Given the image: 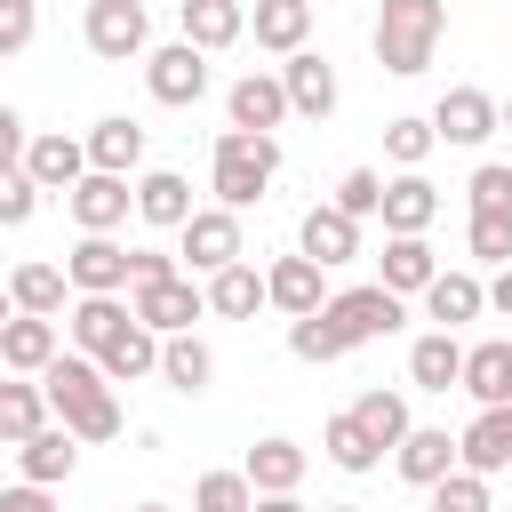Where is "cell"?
<instances>
[{"instance_id":"obj_24","label":"cell","mask_w":512,"mask_h":512,"mask_svg":"<svg viewBox=\"0 0 512 512\" xmlns=\"http://www.w3.org/2000/svg\"><path fill=\"white\" fill-rule=\"evenodd\" d=\"M80 144H88V168H104V176H136L144 168V120H128V112H104Z\"/></svg>"},{"instance_id":"obj_2","label":"cell","mask_w":512,"mask_h":512,"mask_svg":"<svg viewBox=\"0 0 512 512\" xmlns=\"http://www.w3.org/2000/svg\"><path fill=\"white\" fill-rule=\"evenodd\" d=\"M440 32H448V0H384L376 8V64L392 80H416L440 56Z\"/></svg>"},{"instance_id":"obj_18","label":"cell","mask_w":512,"mask_h":512,"mask_svg":"<svg viewBox=\"0 0 512 512\" xmlns=\"http://www.w3.org/2000/svg\"><path fill=\"white\" fill-rule=\"evenodd\" d=\"M376 216H384V232H432V216H440V184H432L424 168H400V176H384Z\"/></svg>"},{"instance_id":"obj_21","label":"cell","mask_w":512,"mask_h":512,"mask_svg":"<svg viewBox=\"0 0 512 512\" xmlns=\"http://www.w3.org/2000/svg\"><path fill=\"white\" fill-rule=\"evenodd\" d=\"M392 464H400L408 488H432L440 472H456V432H448V424H408L400 448H392Z\"/></svg>"},{"instance_id":"obj_4","label":"cell","mask_w":512,"mask_h":512,"mask_svg":"<svg viewBox=\"0 0 512 512\" xmlns=\"http://www.w3.org/2000/svg\"><path fill=\"white\" fill-rule=\"evenodd\" d=\"M320 320H328V336H336L344 352H360V344H376V336H392V328L408 320V296H392L384 280H368V288H336V296L320 304Z\"/></svg>"},{"instance_id":"obj_17","label":"cell","mask_w":512,"mask_h":512,"mask_svg":"<svg viewBox=\"0 0 512 512\" xmlns=\"http://www.w3.org/2000/svg\"><path fill=\"white\" fill-rule=\"evenodd\" d=\"M264 304L288 312V320H304V312L328 304V272H320L312 256H272V264H264Z\"/></svg>"},{"instance_id":"obj_14","label":"cell","mask_w":512,"mask_h":512,"mask_svg":"<svg viewBox=\"0 0 512 512\" xmlns=\"http://www.w3.org/2000/svg\"><path fill=\"white\" fill-rule=\"evenodd\" d=\"M176 40H192L200 56H224L248 40V8L240 0H176Z\"/></svg>"},{"instance_id":"obj_35","label":"cell","mask_w":512,"mask_h":512,"mask_svg":"<svg viewBox=\"0 0 512 512\" xmlns=\"http://www.w3.org/2000/svg\"><path fill=\"white\" fill-rule=\"evenodd\" d=\"M120 320H128L120 296H72V304H64V336H72V352H88V360L104 352V336H112Z\"/></svg>"},{"instance_id":"obj_39","label":"cell","mask_w":512,"mask_h":512,"mask_svg":"<svg viewBox=\"0 0 512 512\" xmlns=\"http://www.w3.org/2000/svg\"><path fill=\"white\" fill-rule=\"evenodd\" d=\"M432 144H440V136H432V120H424V112L384 120V160H392V168H424V160H432Z\"/></svg>"},{"instance_id":"obj_1","label":"cell","mask_w":512,"mask_h":512,"mask_svg":"<svg viewBox=\"0 0 512 512\" xmlns=\"http://www.w3.org/2000/svg\"><path fill=\"white\" fill-rule=\"evenodd\" d=\"M40 392H48V416H56L80 448L120 440V400H112V376H104L88 352H56V360L40 368Z\"/></svg>"},{"instance_id":"obj_36","label":"cell","mask_w":512,"mask_h":512,"mask_svg":"<svg viewBox=\"0 0 512 512\" xmlns=\"http://www.w3.org/2000/svg\"><path fill=\"white\" fill-rule=\"evenodd\" d=\"M40 424H48V392H40V376H8V384H0V448L32 440Z\"/></svg>"},{"instance_id":"obj_38","label":"cell","mask_w":512,"mask_h":512,"mask_svg":"<svg viewBox=\"0 0 512 512\" xmlns=\"http://www.w3.org/2000/svg\"><path fill=\"white\" fill-rule=\"evenodd\" d=\"M320 456H328L336 472H376V464H384V448H376V440H368V432L352 424V408L320 424Z\"/></svg>"},{"instance_id":"obj_33","label":"cell","mask_w":512,"mask_h":512,"mask_svg":"<svg viewBox=\"0 0 512 512\" xmlns=\"http://www.w3.org/2000/svg\"><path fill=\"white\" fill-rule=\"evenodd\" d=\"M424 312H432L440 328H464V320L488 312V280H480V272H432V280H424Z\"/></svg>"},{"instance_id":"obj_40","label":"cell","mask_w":512,"mask_h":512,"mask_svg":"<svg viewBox=\"0 0 512 512\" xmlns=\"http://www.w3.org/2000/svg\"><path fill=\"white\" fill-rule=\"evenodd\" d=\"M424 496H432V512H496V504H488V472H464V464L440 472Z\"/></svg>"},{"instance_id":"obj_10","label":"cell","mask_w":512,"mask_h":512,"mask_svg":"<svg viewBox=\"0 0 512 512\" xmlns=\"http://www.w3.org/2000/svg\"><path fill=\"white\" fill-rule=\"evenodd\" d=\"M424 120H432V136H440V144H464V152H480V144L496 136V96L464 80V88H448V96H440Z\"/></svg>"},{"instance_id":"obj_52","label":"cell","mask_w":512,"mask_h":512,"mask_svg":"<svg viewBox=\"0 0 512 512\" xmlns=\"http://www.w3.org/2000/svg\"><path fill=\"white\" fill-rule=\"evenodd\" d=\"M248 512H304V504H296V496H256Z\"/></svg>"},{"instance_id":"obj_41","label":"cell","mask_w":512,"mask_h":512,"mask_svg":"<svg viewBox=\"0 0 512 512\" xmlns=\"http://www.w3.org/2000/svg\"><path fill=\"white\" fill-rule=\"evenodd\" d=\"M248 504H256L248 472H200L192 480V512H248Z\"/></svg>"},{"instance_id":"obj_8","label":"cell","mask_w":512,"mask_h":512,"mask_svg":"<svg viewBox=\"0 0 512 512\" xmlns=\"http://www.w3.org/2000/svg\"><path fill=\"white\" fill-rule=\"evenodd\" d=\"M128 312H136L152 336H176V328H192V320L208 312V296H200L192 272H168V280H136V288H128Z\"/></svg>"},{"instance_id":"obj_32","label":"cell","mask_w":512,"mask_h":512,"mask_svg":"<svg viewBox=\"0 0 512 512\" xmlns=\"http://www.w3.org/2000/svg\"><path fill=\"white\" fill-rule=\"evenodd\" d=\"M128 192H136V216H144L152 232H176V224L192 216V184H184L176 168H144Z\"/></svg>"},{"instance_id":"obj_57","label":"cell","mask_w":512,"mask_h":512,"mask_svg":"<svg viewBox=\"0 0 512 512\" xmlns=\"http://www.w3.org/2000/svg\"><path fill=\"white\" fill-rule=\"evenodd\" d=\"M504 56H512V40H504Z\"/></svg>"},{"instance_id":"obj_46","label":"cell","mask_w":512,"mask_h":512,"mask_svg":"<svg viewBox=\"0 0 512 512\" xmlns=\"http://www.w3.org/2000/svg\"><path fill=\"white\" fill-rule=\"evenodd\" d=\"M464 248H472V264H512V216H472Z\"/></svg>"},{"instance_id":"obj_7","label":"cell","mask_w":512,"mask_h":512,"mask_svg":"<svg viewBox=\"0 0 512 512\" xmlns=\"http://www.w3.org/2000/svg\"><path fill=\"white\" fill-rule=\"evenodd\" d=\"M176 256H184L192 280H208V272H224L232 256H248V248H240V208H192V216L176 224Z\"/></svg>"},{"instance_id":"obj_54","label":"cell","mask_w":512,"mask_h":512,"mask_svg":"<svg viewBox=\"0 0 512 512\" xmlns=\"http://www.w3.org/2000/svg\"><path fill=\"white\" fill-rule=\"evenodd\" d=\"M8 312H16V304H8V288H0V320H8Z\"/></svg>"},{"instance_id":"obj_45","label":"cell","mask_w":512,"mask_h":512,"mask_svg":"<svg viewBox=\"0 0 512 512\" xmlns=\"http://www.w3.org/2000/svg\"><path fill=\"white\" fill-rule=\"evenodd\" d=\"M288 352H296V360H312V368H328V360H344V344L328 336V320H320V312H304V320H288Z\"/></svg>"},{"instance_id":"obj_3","label":"cell","mask_w":512,"mask_h":512,"mask_svg":"<svg viewBox=\"0 0 512 512\" xmlns=\"http://www.w3.org/2000/svg\"><path fill=\"white\" fill-rule=\"evenodd\" d=\"M280 176V136H256V128H224L216 136V160H208V192L216 208H256Z\"/></svg>"},{"instance_id":"obj_6","label":"cell","mask_w":512,"mask_h":512,"mask_svg":"<svg viewBox=\"0 0 512 512\" xmlns=\"http://www.w3.org/2000/svg\"><path fill=\"white\" fill-rule=\"evenodd\" d=\"M144 88H152V104L192 112L208 96V56L192 40H160V48H144Z\"/></svg>"},{"instance_id":"obj_49","label":"cell","mask_w":512,"mask_h":512,"mask_svg":"<svg viewBox=\"0 0 512 512\" xmlns=\"http://www.w3.org/2000/svg\"><path fill=\"white\" fill-rule=\"evenodd\" d=\"M176 272V256H160V248H128V288L136 280H168Z\"/></svg>"},{"instance_id":"obj_23","label":"cell","mask_w":512,"mask_h":512,"mask_svg":"<svg viewBox=\"0 0 512 512\" xmlns=\"http://www.w3.org/2000/svg\"><path fill=\"white\" fill-rule=\"evenodd\" d=\"M56 352H64L56 344V320H40V312H8L0 320V368L8 376H40Z\"/></svg>"},{"instance_id":"obj_51","label":"cell","mask_w":512,"mask_h":512,"mask_svg":"<svg viewBox=\"0 0 512 512\" xmlns=\"http://www.w3.org/2000/svg\"><path fill=\"white\" fill-rule=\"evenodd\" d=\"M488 312L512 320V264H496V280H488Z\"/></svg>"},{"instance_id":"obj_15","label":"cell","mask_w":512,"mask_h":512,"mask_svg":"<svg viewBox=\"0 0 512 512\" xmlns=\"http://www.w3.org/2000/svg\"><path fill=\"white\" fill-rule=\"evenodd\" d=\"M288 120V88H280V72H240L232 88H224V128H256V136H272Z\"/></svg>"},{"instance_id":"obj_43","label":"cell","mask_w":512,"mask_h":512,"mask_svg":"<svg viewBox=\"0 0 512 512\" xmlns=\"http://www.w3.org/2000/svg\"><path fill=\"white\" fill-rule=\"evenodd\" d=\"M32 208H40V184L24 176V160H0V232L32 224Z\"/></svg>"},{"instance_id":"obj_27","label":"cell","mask_w":512,"mask_h":512,"mask_svg":"<svg viewBox=\"0 0 512 512\" xmlns=\"http://www.w3.org/2000/svg\"><path fill=\"white\" fill-rule=\"evenodd\" d=\"M248 32L264 56H296V48H312V0H256Z\"/></svg>"},{"instance_id":"obj_19","label":"cell","mask_w":512,"mask_h":512,"mask_svg":"<svg viewBox=\"0 0 512 512\" xmlns=\"http://www.w3.org/2000/svg\"><path fill=\"white\" fill-rule=\"evenodd\" d=\"M24 176H32L40 192H72V184L88 176V144H80V136H64V128H48V136H32V144H24Z\"/></svg>"},{"instance_id":"obj_34","label":"cell","mask_w":512,"mask_h":512,"mask_svg":"<svg viewBox=\"0 0 512 512\" xmlns=\"http://www.w3.org/2000/svg\"><path fill=\"white\" fill-rule=\"evenodd\" d=\"M456 392H472L480 408H488V400H512V344H504V336L464 344V376H456Z\"/></svg>"},{"instance_id":"obj_5","label":"cell","mask_w":512,"mask_h":512,"mask_svg":"<svg viewBox=\"0 0 512 512\" xmlns=\"http://www.w3.org/2000/svg\"><path fill=\"white\" fill-rule=\"evenodd\" d=\"M80 40H88L96 64H144V48H152V16H144V0H88Z\"/></svg>"},{"instance_id":"obj_16","label":"cell","mask_w":512,"mask_h":512,"mask_svg":"<svg viewBox=\"0 0 512 512\" xmlns=\"http://www.w3.org/2000/svg\"><path fill=\"white\" fill-rule=\"evenodd\" d=\"M64 208H72V224H80V232H120V224H128V208H136V192H128V176L88 168V176L64 192Z\"/></svg>"},{"instance_id":"obj_44","label":"cell","mask_w":512,"mask_h":512,"mask_svg":"<svg viewBox=\"0 0 512 512\" xmlns=\"http://www.w3.org/2000/svg\"><path fill=\"white\" fill-rule=\"evenodd\" d=\"M328 200H336L344 216H360V224H368V216H376V200H384V168H344Z\"/></svg>"},{"instance_id":"obj_20","label":"cell","mask_w":512,"mask_h":512,"mask_svg":"<svg viewBox=\"0 0 512 512\" xmlns=\"http://www.w3.org/2000/svg\"><path fill=\"white\" fill-rule=\"evenodd\" d=\"M96 368L112 376V384H144V376H160V336L128 312L112 336H104V352H96Z\"/></svg>"},{"instance_id":"obj_25","label":"cell","mask_w":512,"mask_h":512,"mask_svg":"<svg viewBox=\"0 0 512 512\" xmlns=\"http://www.w3.org/2000/svg\"><path fill=\"white\" fill-rule=\"evenodd\" d=\"M440 272V256H432V240L424 232H384V256H376V280L392 288V296H424V280Z\"/></svg>"},{"instance_id":"obj_55","label":"cell","mask_w":512,"mask_h":512,"mask_svg":"<svg viewBox=\"0 0 512 512\" xmlns=\"http://www.w3.org/2000/svg\"><path fill=\"white\" fill-rule=\"evenodd\" d=\"M320 512H360V504H320Z\"/></svg>"},{"instance_id":"obj_31","label":"cell","mask_w":512,"mask_h":512,"mask_svg":"<svg viewBox=\"0 0 512 512\" xmlns=\"http://www.w3.org/2000/svg\"><path fill=\"white\" fill-rule=\"evenodd\" d=\"M160 384H168V392H184V400H200V392L216 384V352H208L192 328L160 336Z\"/></svg>"},{"instance_id":"obj_13","label":"cell","mask_w":512,"mask_h":512,"mask_svg":"<svg viewBox=\"0 0 512 512\" xmlns=\"http://www.w3.org/2000/svg\"><path fill=\"white\" fill-rule=\"evenodd\" d=\"M456 464L464 472H512V400H488V408H472V424L456 432Z\"/></svg>"},{"instance_id":"obj_22","label":"cell","mask_w":512,"mask_h":512,"mask_svg":"<svg viewBox=\"0 0 512 512\" xmlns=\"http://www.w3.org/2000/svg\"><path fill=\"white\" fill-rule=\"evenodd\" d=\"M304 464H312V456H304L288 432H264V440L248 448V464H240V472H248V488H256V496H296V488H304Z\"/></svg>"},{"instance_id":"obj_9","label":"cell","mask_w":512,"mask_h":512,"mask_svg":"<svg viewBox=\"0 0 512 512\" xmlns=\"http://www.w3.org/2000/svg\"><path fill=\"white\" fill-rule=\"evenodd\" d=\"M280 88H288V120H328L336 112V64L320 56V48H296V56H280Z\"/></svg>"},{"instance_id":"obj_47","label":"cell","mask_w":512,"mask_h":512,"mask_svg":"<svg viewBox=\"0 0 512 512\" xmlns=\"http://www.w3.org/2000/svg\"><path fill=\"white\" fill-rule=\"evenodd\" d=\"M40 32V0H0V56H24Z\"/></svg>"},{"instance_id":"obj_30","label":"cell","mask_w":512,"mask_h":512,"mask_svg":"<svg viewBox=\"0 0 512 512\" xmlns=\"http://www.w3.org/2000/svg\"><path fill=\"white\" fill-rule=\"evenodd\" d=\"M456 376H464V344H456V328H432V336L408 344V392H456Z\"/></svg>"},{"instance_id":"obj_48","label":"cell","mask_w":512,"mask_h":512,"mask_svg":"<svg viewBox=\"0 0 512 512\" xmlns=\"http://www.w3.org/2000/svg\"><path fill=\"white\" fill-rule=\"evenodd\" d=\"M0 512H56V488H40V480H16V488H0Z\"/></svg>"},{"instance_id":"obj_56","label":"cell","mask_w":512,"mask_h":512,"mask_svg":"<svg viewBox=\"0 0 512 512\" xmlns=\"http://www.w3.org/2000/svg\"><path fill=\"white\" fill-rule=\"evenodd\" d=\"M136 512H168V504H136Z\"/></svg>"},{"instance_id":"obj_29","label":"cell","mask_w":512,"mask_h":512,"mask_svg":"<svg viewBox=\"0 0 512 512\" xmlns=\"http://www.w3.org/2000/svg\"><path fill=\"white\" fill-rule=\"evenodd\" d=\"M200 296H208V312H216V320H256V312H264V272H256L248 256H232L224 272H208V280H200Z\"/></svg>"},{"instance_id":"obj_53","label":"cell","mask_w":512,"mask_h":512,"mask_svg":"<svg viewBox=\"0 0 512 512\" xmlns=\"http://www.w3.org/2000/svg\"><path fill=\"white\" fill-rule=\"evenodd\" d=\"M496 128H512V96H504V104H496Z\"/></svg>"},{"instance_id":"obj_28","label":"cell","mask_w":512,"mask_h":512,"mask_svg":"<svg viewBox=\"0 0 512 512\" xmlns=\"http://www.w3.org/2000/svg\"><path fill=\"white\" fill-rule=\"evenodd\" d=\"M8 304H16V312H40V320H64V304H72L64 264H48V256L16 264V272H8Z\"/></svg>"},{"instance_id":"obj_11","label":"cell","mask_w":512,"mask_h":512,"mask_svg":"<svg viewBox=\"0 0 512 512\" xmlns=\"http://www.w3.org/2000/svg\"><path fill=\"white\" fill-rule=\"evenodd\" d=\"M296 256H312L320 272L352 264V256H360V216H344L336 200H312V208H304V224H296Z\"/></svg>"},{"instance_id":"obj_12","label":"cell","mask_w":512,"mask_h":512,"mask_svg":"<svg viewBox=\"0 0 512 512\" xmlns=\"http://www.w3.org/2000/svg\"><path fill=\"white\" fill-rule=\"evenodd\" d=\"M64 280H72V296H120L128 288V248L112 232H80L72 256H64Z\"/></svg>"},{"instance_id":"obj_42","label":"cell","mask_w":512,"mask_h":512,"mask_svg":"<svg viewBox=\"0 0 512 512\" xmlns=\"http://www.w3.org/2000/svg\"><path fill=\"white\" fill-rule=\"evenodd\" d=\"M464 200H472V216H512V168L504 160H480L472 184H464Z\"/></svg>"},{"instance_id":"obj_37","label":"cell","mask_w":512,"mask_h":512,"mask_svg":"<svg viewBox=\"0 0 512 512\" xmlns=\"http://www.w3.org/2000/svg\"><path fill=\"white\" fill-rule=\"evenodd\" d=\"M352 424L392 456V448H400V432H408L416 416H408V392H384V384H376V392H360V400H352Z\"/></svg>"},{"instance_id":"obj_26","label":"cell","mask_w":512,"mask_h":512,"mask_svg":"<svg viewBox=\"0 0 512 512\" xmlns=\"http://www.w3.org/2000/svg\"><path fill=\"white\" fill-rule=\"evenodd\" d=\"M16 464H24V480H40V488H64L72 472H80V440L48 416L32 440H16Z\"/></svg>"},{"instance_id":"obj_50","label":"cell","mask_w":512,"mask_h":512,"mask_svg":"<svg viewBox=\"0 0 512 512\" xmlns=\"http://www.w3.org/2000/svg\"><path fill=\"white\" fill-rule=\"evenodd\" d=\"M24 144H32V136H24V112L0 104V160H24Z\"/></svg>"}]
</instances>
